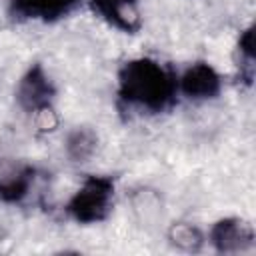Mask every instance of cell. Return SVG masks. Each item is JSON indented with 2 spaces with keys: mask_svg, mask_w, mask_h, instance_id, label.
Returning a JSON list of instances; mask_svg holds the SVG:
<instances>
[{
  "mask_svg": "<svg viewBox=\"0 0 256 256\" xmlns=\"http://www.w3.org/2000/svg\"><path fill=\"white\" fill-rule=\"evenodd\" d=\"M176 92L178 80L174 72L152 58H132L118 70V96L128 106L162 112L174 102Z\"/></svg>",
  "mask_w": 256,
  "mask_h": 256,
  "instance_id": "6da1fadb",
  "label": "cell"
},
{
  "mask_svg": "<svg viewBox=\"0 0 256 256\" xmlns=\"http://www.w3.org/2000/svg\"><path fill=\"white\" fill-rule=\"evenodd\" d=\"M94 14L120 32L134 34L140 28L138 0H88Z\"/></svg>",
  "mask_w": 256,
  "mask_h": 256,
  "instance_id": "52a82bcc",
  "label": "cell"
},
{
  "mask_svg": "<svg viewBox=\"0 0 256 256\" xmlns=\"http://www.w3.org/2000/svg\"><path fill=\"white\" fill-rule=\"evenodd\" d=\"M254 238L256 236H254L252 224L236 216L220 218L218 222H214V226L210 228V236H208L212 248L220 254L246 252L254 246Z\"/></svg>",
  "mask_w": 256,
  "mask_h": 256,
  "instance_id": "3957f363",
  "label": "cell"
},
{
  "mask_svg": "<svg viewBox=\"0 0 256 256\" xmlns=\"http://www.w3.org/2000/svg\"><path fill=\"white\" fill-rule=\"evenodd\" d=\"M54 96L56 88L42 64H32L16 86V100L28 114H34L44 106H52Z\"/></svg>",
  "mask_w": 256,
  "mask_h": 256,
  "instance_id": "277c9868",
  "label": "cell"
},
{
  "mask_svg": "<svg viewBox=\"0 0 256 256\" xmlns=\"http://www.w3.org/2000/svg\"><path fill=\"white\" fill-rule=\"evenodd\" d=\"M238 50H240V56L246 60V66L252 68V62H254V56H256L254 26H248L246 30L240 32V38H238Z\"/></svg>",
  "mask_w": 256,
  "mask_h": 256,
  "instance_id": "8fae6325",
  "label": "cell"
},
{
  "mask_svg": "<svg viewBox=\"0 0 256 256\" xmlns=\"http://www.w3.org/2000/svg\"><path fill=\"white\" fill-rule=\"evenodd\" d=\"M222 78L206 62H196L188 66L178 78V90L192 100H210L220 94Z\"/></svg>",
  "mask_w": 256,
  "mask_h": 256,
  "instance_id": "5b68a950",
  "label": "cell"
},
{
  "mask_svg": "<svg viewBox=\"0 0 256 256\" xmlns=\"http://www.w3.org/2000/svg\"><path fill=\"white\" fill-rule=\"evenodd\" d=\"M34 182V168L26 162L4 160L0 162V202H22Z\"/></svg>",
  "mask_w": 256,
  "mask_h": 256,
  "instance_id": "8992f818",
  "label": "cell"
},
{
  "mask_svg": "<svg viewBox=\"0 0 256 256\" xmlns=\"http://www.w3.org/2000/svg\"><path fill=\"white\" fill-rule=\"evenodd\" d=\"M98 144V136L90 128H74L66 136V154L72 162H86Z\"/></svg>",
  "mask_w": 256,
  "mask_h": 256,
  "instance_id": "9c48e42d",
  "label": "cell"
},
{
  "mask_svg": "<svg viewBox=\"0 0 256 256\" xmlns=\"http://www.w3.org/2000/svg\"><path fill=\"white\" fill-rule=\"evenodd\" d=\"M80 0H12L10 12L22 20L52 22L66 16Z\"/></svg>",
  "mask_w": 256,
  "mask_h": 256,
  "instance_id": "ba28073f",
  "label": "cell"
},
{
  "mask_svg": "<svg viewBox=\"0 0 256 256\" xmlns=\"http://www.w3.org/2000/svg\"><path fill=\"white\" fill-rule=\"evenodd\" d=\"M32 120L40 132H52L58 126V116L54 112V106H44V108L36 110L32 114Z\"/></svg>",
  "mask_w": 256,
  "mask_h": 256,
  "instance_id": "7c38bea8",
  "label": "cell"
},
{
  "mask_svg": "<svg viewBox=\"0 0 256 256\" xmlns=\"http://www.w3.org/2000/svg\"><path fill=\"white\" fill-rule=\"evenodd\" d=\"M114 200V180L88 176L66 204V212L80 224H96L108 218Z\"/></svg>",
  "mask_w": 256,
  "mask_h": 256,
  "instance_id": "7a4b0ae2",
  "label": "cell"
},
{
  "mask_svg": "<svg viewBox=\"0 0 256 256\" xmlns=\"http://www.w3.org/2000/svg\"><path fill=\"white\" fill-rule=\"evenodd\" d=\"M168 240L172 246L184 252H198L204 244V234L200 232L198 226L188 224V222H176L168 230Z\"/></svg>",
  "mask_w": 256,
  "mask_h": 256,
  "instance_id": "30bf717a",
  "label": "cell"
}]
</instances>
